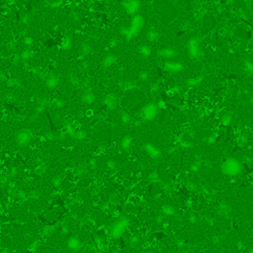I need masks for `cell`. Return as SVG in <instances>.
<instances>
[{
	"mask_svg": "<svg viewBox=\"0 0 253 253\" xmlns=\"http://www.w3.org/2000/svg\"><path fill=\"white\" fill-rule=\"evenodd\" d=\"M143 26H144V19L141 15L137 14L134 16H132L131 22L129 24V26L125 27V28L122 30V35L125 37L126 40L128 41L133 40V38H136L141 33Z\"/></svg>",
	"mask_w": 253,
	"mask_h": 253,
	"instance_id": "1",
	"label": "cell"
},
{
	"mask_svg": "<svg viewBox=\"0 0 253 253\" xmlns=\"http://www.w3.org/2000/svg\"><path fill=\"white\" fill-rule=\"evenodd\" d=\"M200 44H201V42L199 39H197V38H193V39H191L189 42H188L187 51L191 57L196 58L199 56V55H200V52H201Z\"/></svg>",
	"mask_w": 253,
	"mask_h": 253,
	"instance_id": "2",
	"label": "cell"
},
{
	"mask_svg": "<svg viewBox=\"0 0 253 253\" xmlns=\"http://www.w3.org/2000/svg\"><path fill=\"white\" fill-rule=\"evenodd\" d=\"M123 6L129 15L134 16L138 12L141 3L139 0H123Z\"/></svg>",
	"mask_w": 253,
	"mask_h": 253,
	"instance_id": "3",
	"label": "cell"
},
{
	"mask_svg": "<svg viewBox=\"0 0 253 253\" xmlns=\"http://www.w3.org/2000/svg\"><path fill=\"white\" fill-rule=\"evenodd\" d=\"M184 66L179 62V61H173L172 60H169V61H165L164 63H163V68L164 70H166L167 72H170V73H177V72H180L181 70L184 69Z\"/></svg>",
	"mask_w": 253,
	"mask_h": 253,
	"instance_id": "4",
	"label": "cell"
},
{
	"mask_svg": "<svg viewBox=\"0 0 253 253\" xmlns=\"http://www.w3.org/2000/svg\"><path fill=\"white\" fill-rule=\"evenodd\" d=\"M157 53L160 57H163L166 61L172 60V58H174L176 56V51L174 50V48L169 47H162L161 50L158 51Z\"/></svg>",
	"mask_w": 253,
	"mask_h": 253,
	"instance_id": "5",
	"label": "cell"
},
{
	"mask_svg": "<svg viewBox=\"0 0 253 253\" xmlns=\"http://www.w3.org/2000/svg\"><path fill=\"white\" fill-rule=\"evenodd\" d=\"M117 56L114 53H109V55L105 56V57L102 61V66L103 67H110L117 61Z\"/></svg>",
	"mask_w": 253,
	"mask_h": 253,
	"instance_id": "6",
	"label": "cell"
},
{
	"mask_svg": "<svg viewBox=\"0 0 253 253\" xmlns=\"http://www.w3.org/2000/svg\"><path fill=\"white\" fill-rule=\"evenodd\" d=\"M147 37L148 41H150V42H155V41H157V40H158L159 34H158V32H157L156 30L150 29V30L147 32Z\"/></svg>",
	"mask_w": 253,
	"mask_h": 253,
	"instance_id": "7",
	"label": "cell"
},
{
	"mask_svg": "<svg viewBox=\"0 0 253 253\" xmlns=\"http://www.w3.org/2000/svg\"><path fill=\"white\" fill-rule=\"evenodd\" d=\"M138 52L139 53H141L142 56H149L150 55H151V47H150L149 46H147V45H142L139 47L138 48Z\"/></svg>",
	"mask_w": 253,
	"mask_h": 253,
	"instance_id": "8",
	"label": "cell"
},
{
	"mask_svg": "<svg viewBox=\"0 0 253 253\" xmlns=\"http://www.w3.org/2000/svg\"><path fill=\"white\" fill-rule=\"evenodd\" d=\"M72 45V39H71V37L70 36H66V37H64L62 41H61V47L62 48H64V50H68V48H70Z\"/></svg>",
	"mask_w": 253,
	"mask_h": 253,
	"instance_id": "9",
	"label": "cell"
},
{
	"mask_svg": "<svg viewBox=\"0 0 253 253\" xmlns=\"http://www.w3.org/2000/svg\"><path fill=\"white\" fill-rule=\"evenodd\" d=\"M91 52H92V47H91L89 44L85 43V44L82 45V47H81V53H82V56H88Z\"/></svg>",
	"mask_w": 253,
	"mask_h": 253,
	"instance_id": "10",
	"label": "cell"
},
{
	"mask_svg": "<svg viewBox=\"0 0 253 253\" xmlns=\"http://www.w3.org/2000/svg\"><path fill=\"white\" fill-rule=\"evenodd\" d=\"M244 69L246 72H248L249 74H253V62L251 61H244Z\"/></svg>",
	"mask_w": 253,
	"mask_h": 253,
	"instance_id": "11",
	"label": "cell"
},
{
	"mask_svg": "<svg viewBox=\"0 0 253 253\" xmlns=\"http://www.w3.org/2000/svg\"><path fill=\"white\" fill-rule=\"evenodd\" d=\"M32 55H33V52H32L30 48H26L25 51H23L22 55H21V58H22V60L27 61V60H29V58L32 56Z\"/></svg>",
	"mask_w": 253,
	"mask_h": 253,
	"instance_id": "12",
	"label": "cell"
},
{
	"mask_svg": "<svg viewBox=\"0 0 253 253\" xmlns=\"http://www.w3.org/2000/svg\"><path fill=\"white\" fill-rule=\"evenodd\" d=\"M24 44L27 46V47H30V46H32V44H33V39H32V38H25L24 39Z\"/></svg>",
	"mask_w": 253,
	"mask_h": 253,
	"instance_id": "13",
	"label": "cell"
},
{
	"mask_svg": "<svg viewBox=\"0 0 253 253\" xmlns=\"http://www.w3.org/2000/svg\"><path fill=\"white\" fill-rule=\"evenodd\" d=\"M116 45H117V40H111V42L109 43V46H110V47H116Z\"/></svg>",
	"mask_w": 253,
	"mask_h": 253,
	"instance_id": "14",
	"label": "cell"
}]
</instances>
